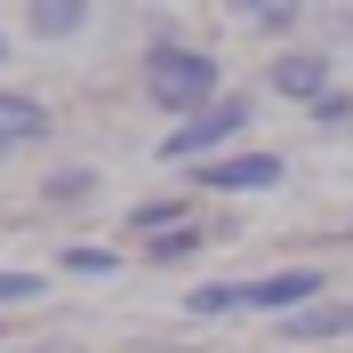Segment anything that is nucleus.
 I'll return each instance as SVG.
<instances>
[{
    "label": "nucleus",
    "mask_w": 353,
    "mask_h": 353,
    "mask_svg": "<svg viewBox=\"0 0 353 353\" xmlns=\"http://www.w3.org/2000/svg\"><path fill=\"white\" fill-rule=\"evenodd\" d=\"M305 297H321V273H273V281H209L185 305L193 313H305Z\"/></svg>",
    "instance_id": "obj_1"
},
{
    "label": "nucleus",
    "mask_w": 353,
    "mask_h": 353,
    "mask_svg": "<svg viewBox=\"0 0 353 353\" xmlns=\"http://www.w3.org/2000/svg\"><path fill=\"white\" fill-rule=\"evenodd\" d=\"M145 88H153V105H169V112H185V121H193V105H209V97H217V65H209L201 48L153 41V57H145Z\"/></svg>",
    "instance_id": "obj_2"
},
{
    "label": "nucleus",
    "mask_w": 353,
    "mask_h": 353,
    "mask_svg": "<svg viewBox=\"0 0 353 353\" xmlns=\"http://www.w3.org/2000/svg\"><path fill=\"white\" fill-rule=\"evenodd\" d=\"M249 129V105H233V97H225L217 112H193V121H176L169 129V161H193V153H217L225 137H241Z\"/></svg>",
    "instance_id": "obj_3"
},
{
    "label": "nucleus",
    "mask_w": 353,
    "mask_h": 353,
    "mask_svg": "<svg viewBox=\"0 0 353 353\" xmlns=\"http://www.w3.org/2000/svg\"><path fill=\"white\" fill-rule=\"evenodd\" d=\"M201 185H217V193H265V185H281V161L273 153H233V161H209L193 169Z\"/></svg>",
    "instance_id": "obj_4"
},
{
    "label": "nucleus",
    "mask_w": 353,
    "mask_h": 353,
    "mask_svg": "<svg viewBox=\"0 0 353 353\" xmlns=\"http://www.w3.org/2000/svg\"><path fill=\"white\" fill-rule=\"evenodd\" d=\"M281 337H297V345H313V337H353V297H345V305H305V313H289Z\"/></svg>",
    "instance_id": "obj_5"
},
{
    "label": "nucleus",
    "mask_w": 353,
    "mask_h": 353,
    "mask_svg": "<svg viewBox=\"0 0 353 353\" xmlns=\"http://www.w3.org/2000/svg\"><path fill=\"white\" fill-rule=\"evenodd\" d=\"M273 88H281V97H313V105H321V97H330V72H321V57H281V65H273Z\"/></svg>",
    "instance_id": "obj_6"
},
{
    "label": "nucleus",
    "mask_w": 353,
    "mask_h": 353,
    "mask_svg": "<svg viewBox=\"0 0 353 353\" xmlns=\"http://www.w3.org/2000/svg\"><path fill=\"white\" fill-rule=\"evenodd\" d=\"M41 129H48V112L32 105V97H0V153H8V145H32Z\"/></svg>",
    "instance_id": "obj_7"
},
{
    "label": "nucleus",
    "mask_w": 353,
    "mask_h": 353,
    "mask_svg": "<svg viewBox=\"0 0 353 353\" xmlns=\"http://www.w3.org/2000/svg\"><path fill=\"white\" fill-rule=\"evenodd\" d=\"M32 17H41V32H72L81 24V0H32Z\"/></svg>",
    "instance_id": "obj_8"
},
{
    "label": "nucleus",
    "mask_w": 353,
    "mask_h": 353,
    "mask_svg": "<svg viewBox=\"0 0 353 353\" xmlns=\"http://www.w3.org/2000/svg\"><path fill=\"white\" fill-rule=\"evenodd\" d=\"M24 297H41L32 273H0V305H24Z\"/></svg>",
    "instance_id": "obj_9"
},
{
    "label": "nucleus",
    "mask_w": 353,
    "mask_h": 353,
    "mask_svg": "<svg viewBox=\"0 0 353 353\" xmlns=\"http://www.w3.org/2000/svg\"><path fill=\"white\" fill-rule=\"evenodd\" d=\"M185 249H201V233H193V225H176V233H161V241H153V257H185Z\"/></svg>",
    "instance_id": "obj_10"
},
{
    "label": "nucleus",
    "mask_w": 353,
    "mask_h": 353,
    "mask_svg": "<svg viewBox=\"0 0 353 353\" xmlns=\"http://www.w3.org/2000/svg\"><path fill=\"white\" fill-rule=\"evenodd\" d=\"M72 273H112V249H65Z\"/></svg>",
    "instance_id": "obj_11"
},
{
    "label": "nucleus",
    "mask_w": 353,
    "mask_h": 353,
    "mask_svg": "<svg viewBox=\"0 0 353 353\" xmlns=\"http://www.w3.org/2000/svg\"><path fill=\"white\" fill-rule=\"evenodd\" d=\"M233 8H249V17H265V24H289V8H297V0H233Z\"/></svg>",
    "instance_id": "obj_12"
},
{
    "label": "nucleus",
    "mask_w": 353,
    "mask_h": 353,
    "mask_svg": "<svg viewBox=\"0 0 353 353\" xmlns=\"http://www.w3.org/2000/svg\"><path fill=\"white\" fill-rule=\"evenodd\" d=\"M0 48H8V41H0Z\"/></svg>",
    "instance_id": "obj_13"
}]
</instances>
